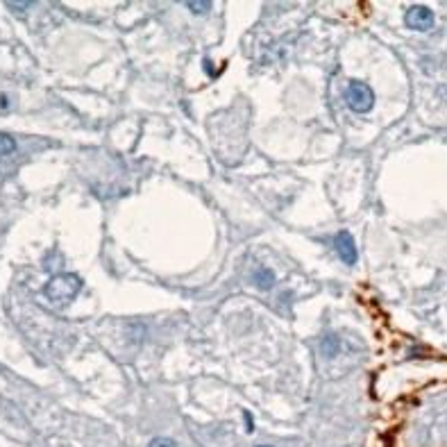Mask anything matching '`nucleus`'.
Here are the masks:
<instances>
[{"instance_id": "1", "label": "nucleus", "mask_w": 447, "mask_h": 447, "mask_svg": "<svg viewBox=\"0 0 447 447\" xmlns=\"http://www.w3.org/2000/svg\"><path fill=\"white\" fill-rule=\"evenodd\" d=\"M82 289V279L77 275H57L46 284V295L48 300L57 302V304H68L71 300H75V295Z\"/></svg>"}, {"instance_id": "2", "label": "nucleus", "mask_w": 447, "mask_h": 447, "mask_svg": "<svg viewBox=\"0 0 447 447\" xmlns=\"http://www.w3.org/2000/svg\"><path fill=\"white\" fill-rule=\"evenodd\" d=\"M345 100L350 105V109L357 114H368L375 107V93H372V89L368 84L359 82V80H352V82L347 84V91H345Z\"/></svg>"}, {"instance_id": "3", "label": "nucleus", "mask_w": 447, "mask_h": 447, "mask_svg": "<svg viewBox=\"0 0 447 447\" xmlns=\"http://www.w3.org/2000/svg\"><path fill=\"white\" fill-rule=\"evenodd\" d=\"M406 25L416 32H427V30L434 28V12L424 5H413L404 16Z\"/></svg>"}, {"instance_id": "4", "label": "nucleus", "mask_w": 447, "mask_h": 447, "mask_svg": "<svg viewBox=\"0 0 447 447\" xmlns=\"http://www.w3.org/2000/svg\"><path fill=\"white\" fill-rule=\"evenodd\" d=\"M334 247H336V252H338V257L343 259V264H347V266L357 264V257L359 254H357V245H354V238L350 232H338L334 238Z\"/></svg>"}, {"instance_id": "5", "label": "nucleus", "mask_w": 447, "mask_h": 447, "mask_svg": "<svg viewBox=\"0 0 447 447\" xmlns=\"http://www.w3.org/2000/svg\"><path fill=\"white\" fill-rule=\"evenodd\" d=\"M252 282H254V286H257V289L268 291L272 284H275V272L268 270V268H259V270L252 275Z\"/></svg>"}, {"instance_id": "6", "label": "nucleus", "mask_w": 447, "mask_h": 447, "mask_svg": "<svg viewBox=\"0 0 447 447\" xmlns=\"http://www.w3.org/2000/svg\"><path fill=\"white\" fill-rule=\"evenodd\" d=\"M338 347H341V343H338V338H336L334 334H329V336H325V341H323V354L325 357H336V352H338Z\"/></svg>"}, {"instance_id": "7", "label": "nucleus", "mask_w": 447, "mask_h": 447, "mask_svg": "<svg viewBox=\"0 0 447 447\" xmlns=\"http://www.w3.org/2000/svg\"><path fill=\"white\" fill-rule=\"evenodd\" d=\"M14 150H16V141H14V136L0 132V157H7V154H12Z\"/></svg>"}, {"instance_id": "8", "label": "nucleus", "mask_w": 447, "mask_h": 447, "mask_svg": "<svg viewBox=\"0 0 447 447\" xmlns=\"http://www.w3.org/2000/svg\"><path fill=\"white\" fill-rule=\"evenodd\" d=\"M211 2L209 0H198V2H186V9H191L193 14H207L211 9Z\"/></svg>"}, {"instance_id": "9", "label": "nucleus", "mask_w": 447, "mask_h": 447, "mask_svg": "<svg viewBox=\"0 0 447 447\" xmlns=\"http://www.w3.org/2000/svg\"><path fill=\"white\" fill-rule=\"evenodd\" d=\"M148 447H177V443L173 438H168V436H157V438H152L148 443Z\"/></svg>"}, {"instance_id": "10", "label": "nucleus", "mask_w": 447, "mask_h": 447, "mask_svg": "<svg viewBox=\"0 0 447 447\" xmlns=\"http://www.w3.org/2000/svg\"><path fill=\"white\" fill-rule=\"evenodd\" d=\"M7 7H9V9H30L32 2H7Z\"/></svg>"}, {"instance_id": "11", "label": "nucleus", "mask_w": 447, "mask_h": 447, "mask_svg": "<svg viewBox=\"0 0 447 447\" xmlns=\"http://www.w3.org/2000/svg\"><path fill=\"white\" fill-rule=\"evenodd\" d=\"M243 418H245V429L252 431L254 429V420H252V416H250V411H243Z\"/></svg>"}, {"instance_id": "12", "label": "nucleus", "mask_w": 447, "mask_h": 447, "mask_svg": "<svg viewBox=\"0 0 447 447\" xmlns=\"http://www.w3.org/2000/svg\"><path fill=\"white\" fill-rule=\"evenodd\" d=\"M257 447H270V445H257Z\"/></svg>"}]
</instances>
